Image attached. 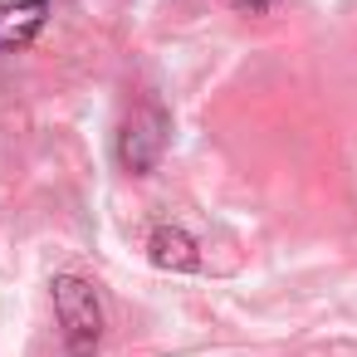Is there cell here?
Segmentation results:
<instances>
[{
	"mask_svg": "<svg viewBox=\"0 0 357 357\" xmlns=\"http://www.w3.org/2000/svg\"><path fill=\"white\" fill-rule=\"evenodd\" d=\"M167 132H172V118H167L162 103L132 108V118H128L123 132H118V162H123L132 176H147V172L162 162V152H167Z\"/></svg>",
	"mask_w": 357,
	"mask_h": 357,
	"instance_id": "cell-2",
	"label": "cell"
},
{
	"mask_svg": "<svg viewBox=\"0 0 357 357\" xmlns=\"http://www.w3.org/2000/svg\"><path fill=\"white\" fill-rule=\"evenodd\" d=\"M50 289H54V313H59V333H64L69 357H93L103 342V303H98L93 284L79 274H59Z\"/></svg>",
	"mask_w": 357,
	"mask_h": 357,
	"instance_id": "cell-1",
	"label": "cell"
},
{
	"mask_svg": "<svg viewBox=\"0 0 357 357\" xmlns=\"http://www.w3.org/2000/svg\"><path fill=\"white\" fill-rule=\"evenodd\" d=\"M45 20H50V0H0V54L35 45Z\"/></svg>",
	"mask_w": 357,
	"mask_h": 357,
	"instance_id": "cell-3",
	"label": "cell"
},
{
	"mask_svg": "<svg viewBox=\"0 0 357 357\" xmlns=\"http://www.w3.org/2000/svg\"><path fill=\"white\" fill-rule=\"evenodd\" d=\"M147 255H152L157 269H172V274H191V269H201V250H196V240H191L186 230H176V225H157V230L147 235Z\"/></svg>",
	"mask_w": 357,
	"mask_h": 357,
	"instance_id": "cell-4",
	"label": "cell"
},
{
	"mask_svg": "<svg viewBox=\"0 0 357 357\" xmlns=\"http://www.w3.org/2000/svg\"><path fill=\"white\" fill-rule=\"evenodd\" d=\"M274 6V0H240V10H250V15H264Z\"/></svg>",
	"mask_w": 357,
	"mask_h": 357,
	"instance_id": "cell-5",
	"label": "cell"
}]
</instances>
